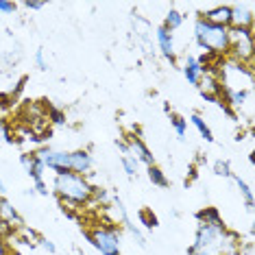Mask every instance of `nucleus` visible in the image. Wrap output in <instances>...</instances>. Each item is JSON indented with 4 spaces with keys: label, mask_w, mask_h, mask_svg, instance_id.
Listing matches in <instances>:
<instances>
[{
    "label": "nucleus",
    "mask_w": 255,
    "mask_h": 255,
    "mask_svg": "<svg viewBox=\"0 0 255 255\" xmlns=\"http://www.w3.org/2000/svg\"><path fill=\"white\" fill-rule=\"evenodd\" d=\"M53 192L59 196V201L72 207H83L92 201V192H94V185L88 181V177L74 175V172H61L55 175L53 181Z\"/></svg>",
    "instance_id": "obj_1"
},
{
    "label": "nucleus",
    "mask_w": 255,
    "mask_h": 255,
    "mask_svg": "<svg viewBox=\"0 0 255 255\" xmlns=\"http://www.w3.org/2000/svg\"><path fill=\"white\" fill-rule=\"evenodd\" d=\"M194 42L205 55L225 57V55H229V26L212 24V22H207L203 18H196Z\"/></svg>",
    "instance_id": "obj_2"
},
{
    "label": "nucleus",
    "mask_w": 255,
    "mask_h": 255,
    "mask_svg": "<svg viewBox=\"0 0 255 255\" xmlns=\"http://www.w3.org/2000/svg\"><path fill=\"white\" fill-rule=\"evenodd\" d=\"M85 238H88L90 245L101 255H120V249H123L120 227H114V225H98V227L85 231Z\"/></svg>",
    "instance_id": "obj_3"
},
{
    "label": "nucleus",
    "mask_w": 255,
    "mask_h": 255,
    "mask_svg": "<svg viewBox=\"0 0 255 255\" xmlns=\"http://www.w3.org/2000/svg\"><path fill=\"white\" fill-rule=\"evenodd\" d=\"M225 234H227L225 225H199L194 242L188 249V255H210L218 247H223Z\"/></svg>",
    "instance_id": "obj_4"
},
{
    "label": "nucleus",
    "mask_w": 255,
    "mask_h": 255,
    "mask_svg": "<svg viewBox=\"0 0 255 255\" xmlns=\"http://www.w3.org/2000/svg\"><path fill=\"white\" fill-rule=\"evenodd\" d=\"M255 50L253 28H229V57L231 61L251 68Z\"/></svg>",
    "instance_id": "obj_5"
},
{
    "label": "nucleus",
    "mask_w": 255,
    "mask_h": 255,
    "mask_svg": "<svg viewBox=\"0 0 255 255\" xmlns=\"http://www.w3.org/2000/svg\"><path fill=\"white\" fill-rule=\"evenodd\" d=\"M37 155L42 157L46 170H53L55 175L70 172V153H68V150H57V148H50V146H42L37 150Z\"/></svg>",
    "instance_id": "obj_6"
},
{
    "label": "nucleus",
    "mask_w": 255,
    "mask_h": 255,
    "mask_svg": "<svg viewBox=\"0 0 255 255\" xmlns=\"http://www.w3.org/2000/svg\"><path fill=\"white\" fill-rule=\"evenodd\" d=\"M196 88H199L201 96L205 98V101H210V103H218V101H220V94H223V85H220V79H218L216 72L205 70Z\"/></svg>",
    "instance_id": "obj_7"
},
{
    "label": "nucleus",
    "mask_w": 255,
    "mask_h": 255,
    "mask_svg": "<svg viewBox=\"0 0 255 255\" xmlns=\"http://www.w3.org/2000/svg\"><path fill=\"white\" fill-rule=\"evenodd\" d=\"M127 146H129V153L133 155V157L140 161V164H144L146 168L155 164L153 153H150V148L146 146V142H144L140 135H129L127 137Z\"/></svg>",
    "instance_id": "obj_8"
},
{
    "label": "nucleus",
    "mask_w": 255,
    "mask_h": 255,
    "mask_svg": "<svg viewBox=\"0 0 255 255\" xmlns=\"http://www.w3.org/2000/svg\"><path fill=\"white\" fill-rule=\"evenodd\" d=\"M155 42H157L159 53L175 66L177 63V50H175V37H172V33L168 31V28L159 26L157 31H155Z\"/></svg>",
    "instance_id": "obj_9"
},
{
    "label": "nucleus",
    "mask_w": 255,
    "mask_h": 255,
    "mask_svg": "<svg viewBox=\"0 0 255 255\" xmlns=\"http://www.w3.org/2000/svg\"><path fill=\"white\" fill-rule=\"evenodd\" d=\"M20 164L24 166L26 175L33 179V181H42L44 179V172H46V166L42 157L37 155V150H33V153H22L20 155Z\"/></svg>",
    "instance_id": "obj_10"
},
{
    "label": "nucleus",
    "mask_w": 255,
    "mask_h": 255,
    "mask_svg": "<svg viewBox=\"0 0 255 255\" xmlns=\"http://www.w3.org/2000/svg\"><path fill=\"white\" fill-rule=\"evenodd\" d=\"M92 166H94V159H92V153L88 148H79L70 153V172L74 175L85 177L92 170Z\"/></svg>",
    "instance_id": "obj_11"
},
{
    "label": "nucleus",
    "mask_w": 255,
    "mask_h": 255,
    "mask_svg": "<svg viewBox=\"0 0 255 255\" xmlns=\"http://www.w3.org/2000/svg\"><path fill=\"white\" fill-rule=\"evenodd\" d=\"M112 201H114V210L118 212V220H120V223H123L125 227L129 229L131 234H133V238H135V242H137V245H140V247H146V238L142 236V231L137 229V225H133V223H131L129 214H127V207H125V203L120 201L118 196H116V199H112Z\"/></svg>",
    "instance_id": "obj_12"
},
{
    "label": "nucleus",
    "mask_w": 255,
    "mask_h": 255,
    "mask_svg": "<svg viewBox=\"0 0 255 255\" xmlns=\"http://www.w3.org/2000/svg\"><path fill=\"white\" fill-rule=\"evenodd\" d=\"M229 28H253V11L247 4H236L231 7Z\"/></svg>",
    "instance_id": "obj_13"
},
{
    "label": "nucleus",
    "mask_w": 255,
    "mask_h": 255,
    "mask_svg": "<svg viewBox=\"0 0 255 255\" xmlns=\"http://www.w3.org/2000/svg\"><path fill=\"white\" fill-rule=\"evenodd\" d=\"M0 220H2V225L7 229H13V227H22L24 225V220H22L20 212L15 210L11 203L4 199V196H0Z\"/></svg>",
    "instance_id": "obj_14"
},
{
    "label": "nucleus",
    "mask_w": 255,
    "mask_h": 255,
    "mask_svg": "<svg viewBox=\"0 0 255 255\" xmlns=\"http://www.w3.org/2000/svg\"><path fill=\"white\" fill-rule=\"evenodd\" d=\"M181 70H183V77L188 79L190 85H199V81L203 77V72H205V68L196 61V57H185V63H183Z\"/></svg>",
    "instance_id": "obj_15"
},
{
    "label": "nucleus",
    "mask_w": 255,
    "mask_h": 255,
    "mask_svg": "<svg viewBox=\"0 0 255 255\" xmlns=\"http://www.w3.org/2000/svg\"><path fill=\"white\" fill-rule=\"evenodd\" d=\"M203 20L212 22V24H220V26H229V18H231V7L223 4V7H214L205 13H201Z\"/></svg>",
    "instance_id": "obj_16"
},
{
    "label": "nucleus",
    "mask_w": 255,
    "mask_h": 255,
    "mask_svg": "<svg viewBox=\"0 0 255 255\" xmlns=\"http://www.w3.org/2000/svg\"><path fill=\"white\" fill-rule=\"evenodd\" d=\"M196 220H199V225H225L218 207H212V205L196 212Z\"/></svg>",
    "instance_id": "obj_17"
},
{
    "label": "nucleus",
    "mask_w": 255,
    "mask_h": 255,
    "mask_svg": "<svg viewBox=\"0 0 255 255\" xmlns=\"http://www.w3.org/2000/svg\"><path fill=\"white\" fill-rule=\"evenodd\" d=\"M190 123H192V125L196 127V131L201 133V137H203V140H205V142H210V144L214 142V133H212V129H210V125H207V123L201 118L199 114H192V116H190Z\"/></svg>",
    "instance_id": "obj_18"
},
{
    "label": "nucleus",
    "mask_w": 255,
    "mask_h": 255,
    "mask_svg": "<svg viewBox=\"0 0 255 255\" xmlns=\"http://www.w3.org/2000/svg\"><path fill=\"white\" fill-rule=\"evenodd\" d=\"M146 175H148V181L153 185H157V188H168V177H166V172L161 170L159 166H155V164L148 166Z\"/></svg>",
    "instance_id": "obj_19"
},
{
    "label": "nucleus",
    "mask_w": 255,
    "mask_h": 255,
    "mask_svg": "<svg viewBox=\"0 0 255 255\" xmlns=\"http://www.w3.org/2000/svg\"><path fill=\"white\" fill-rule=\"evenodd\" d=\"M183 20H185V15L181 13V11H177V9H170V11H168V13H166V18H164V24H161V26H164V28H168V31L172 33V31H177V28L183 24Z\"/></svg>",
    "instance_id": "obj_20"
},
{
    "label": "nucleus",
    "mask_w": 255,
    "mask_h": 255,
    "mask_svg": "<svg viewBox=\"0 0 255 255\" xmlns=\"http://www.w3.org/2000/svg\"><path fill=\"white\" fill-rule=\"evenodd\" d=\"M168 118H170V127L175 129L177 137H179V140H185V131H188V120H185L183 116L175 114V112L168 114Z\"/></svg>",
    "instance_id": "obj_21"
},
{
    "label": "nucleus",
    "mask_w": 255,
    "mask_h": 255,
    "mask_svg": "<svg viewBox=\"0 0 255 255\" xmlns=\"http://www.w3.org/2000/svg\"><path fill=\"white\" fill-rule=\"evenodd\" d=\"M231 179H234V181H236V185H238V190H240V194H242V196H245V203H247V210H249V212H251V210H253V190H251V185H249V183L245 181V179H240V177H238V175H234V177H231Z\"/></svg>",
    "instance_id": "obj_22"
},
{
    "label": "nucleus",
    "mask_w": 255,
    "mask_h": 255,
    "mask_svg": "<svg viewBox=\"0 0 255 255\" xmlns=\"http://www.w3.org/2000/svg\"><path fill=\"white\" fill-rule=\"evenodd\" d=\"M120 164H123L125 172H127V177H131V179H133V177H137V170H140V161L133 157L131 153L123 155V157H120Z\"/></svg>",
    "instance_id": "obj_23"
},
{
    "label": "nucleus",
    "mask_w": 255,
    "mask_h": 255,
    "mask_svg": "<svg viewBox=\"0 0 255 255\" xmlns=\"http://www.w3.org/2000/svg\"><path fill=\"white\" fill-rule=\"evenodd\" d=\"M46 118H48V123L53 125H66V112L55 105H48L46 107Z\"/></svg>",
    "instance_id": "obj_24"
},
{
    "label": "nucleus",
    "mask_w": 255,
    "mask_h": 255,
    "mask_svg": "<svg viewBox=\"0 0 255 255\" xmlns=\"http://www.w3.org/2000/svg\"><path fill=\"white\" fill-rule=\"evenodd\" d=\"M13 142H15V137H13V133H11L9 123L0 116V144H13Z\"/></svg>",
    "instance_id": "obj_25"
},
{
    "label": "nucleus",
    "mask_w": 255,
    "mask_h": 255,
    "mask_svg": "<svg viewBox=\"0 0 255 255\" xmlns=\"http://www.w3.org/2000/svg\"><path fill=\"white\" fill-rule=\"evenodd\" d=\"M137 218H140V223H142L146 229H155V227L159 225V223H157V216H155V214L150 212V210H140Z\"/></svg>",
    "instance_id": "obj_26"
},
{
    "label": "nucleus",
    "mask_w": 255,
    "mask_h": 255,
    "mask_svg": "<svg viewBox=\"0 0 255 255\" xmlns=\"http://www.w3.org/2000/svg\"><path fill=\"white\" fill-rule=\"evenodd\" d=\"M214 172H216L218 177H225V179L234 177V172H231V166H229L227 159H216L214 161Z\"/></svg>",
    "instance_id": "obj_27"
},
{
    "label": "nucleus",
    "mask_w": 255,
    "mask_h": 255,
    "mask_svg": "<svg viewBox=\"0 0 255 255\" xmlns=\"http://www.w3.org/2000/svg\"><path fill=\"white\" fill-rule=\"evenodd\" d=\"M92 201L101 203V205H107V203L112 201V196H109V192L105 188H94V192H92Z\"/></svg>",
    "instance_id": "obj_28"
},
{
    "label": "nucleus",
    "mask_w": 255,
    "mask_h": 255,
    "mask_svg": "<svg viewBox=\"0 0 255 255\" xmlns=\"http://www.w3.org/2000/svg\"><path fill=\"white\" fill-rule=\"evenodd\" d=\"M15 98L9 94V92H0V112H7V109L13 107Z\"/></svg>",
    "instance_id": "obj_29"
},
{
    "label": "nucleus",
    "mask_w": 255,
    "mask_h": 255,
    "mask_svg": "<svg viewBox=\"0 0 255 255\" xmlns=\"http://www.w3.org/2000/svg\"><path fill=\"white\" fill-rule=\"evenodd\" d=\"M35 63H37L39 70H48V61H46V57H44V48L35 50Z\"/></svg>",
    "instance_id": "obj_30"
},
{
    "label": "nucleus",
    "mask_w": 255,
    "mask_h": 255,
    "mask_svg": "<svg viewBox=\"0 0 255 255\" xmlns=\"http://www.w3.org/2000/svg\"><path fill=\"white\" fill-rule=\"evenodd\" d=\"M15 9H18V4H15V2H9V0H0V13L9 15V13H15Z\"/></svg>",
    "instance_id": "obj_31"
},
{
    "label": "nucleus",
    "mask_w": 255,
    "mask_h": 255,
    "mask_svg": "<svg viewBox=\"0 0 255 255\" xmlns=\"http://www.w3.org/2000/svg\"><path fill=\"white\" fill-rule=\"evenodd\" d=\"M26 81H28V77H22V79L18 81V83H15V88H13V92H9V94H11V96H13V98H18V96L22 94V92H24V88H26Z\"/></svg>",
    "instance_id": "obj_32"
},
{
    "label": "nucleus",
    "mask_w": 255,
    "mask_h": 255,
    "mask_svg": "<svg viewBox=\"0 0 255 255\" xmlns=\"http://www.w3.org/2000/svg\"><path fill=\"white\" fill-rule=\"evenodd\" d=\"M39 247H42L44 251H48V253H57L55 242H53V240H48V238H39Z\"/></svg>",
    "instance_id": "obj_33"
},
{
    "label": "nucleus",
    "mask_w": 255,
    "mask_h": 255,
    "mask_svg": "<svg viewBox=\"0 0 255 255\" xmlns=\"http://www.w3.org/2000/svg\"><path fill=\"white\" fill-rule=\"evenodd\" d=\"M24 7H26L28 11H39V9L46 7V2H44V0H26Z\"/></svg>",
    "instance_id": "obj_34"
},
{
    "label": "nucleus",
    "mask_w": 255,
    "mask_h": 255,
    "mask_svg": "<svg viewBox=\"0 0 255 255\" xmlns=\"http://www.w3.org/2000/svg\"><path fill=\"white\" fill-rule=\"evenodd\" d=\"M33 190H35L37 194H42V196H48V194H50V190H48V185H46L44 179H42V181H35V185H33Z\"/></svg>",
    "instance_id": "obj_35"
},
{
    "label": "nucleus",
    "mask_w": 255,
    "mask_h": 255,
    "mask_svg": "<svg viewBox=\"0 0 255 255\" xmlns=\"http://www.w3.org/2000/svg\"><path fill=\"white\" fill-rule=\"evenodd\" d=\"M216 105H218L220 109H223V114H225V116H229V118H231V120H238V114H236V112H234V109H231L229 105H225V103H223V101H218V103H216Z\"/></svg>",
    "instance_id": "obj_36"
},
{
    "label": "nucleus",
    "mask_w": 255,
    "mask_h": 255,
    "mask_svg": "<svg viewBox=\"0 0 255 255\" xmlns=\"http://www.w3.org/2000/svg\"><path fill=\"white\" fill-rule=\"evenodd\" d=\"M0 255H9V245L2 236H0Z\"/></svg>",
    "instance_id": "obj_37"
},
{
    "label": "nucleus",
    "mask_w": 255,
    "mask_h": 255,
    "mask_svg": "<svg viewBox=\"0 0 255 255\" xmlns=\"http://www.w3.org/2000/svg\"><path fill=\"white\" fill-rule=\"evenodd\" d=\"M4 192H7V185H4V181H2V177H0V196H2Z\"/></svg>",
    "instance_id": "obj_38"
},
{
    "label": "nucleus",
    "mask_w": 255,
    "mask_h": 255,
    "mask_svg": "<svg viewBox=\"0 0 255 255\" xmlns=\"http://www.w3.org/2000/svg\"><path fill=\"white\" fill-rule=\"evenodd\" d=\"M196 175H199V172H196V168L190 166V179H196Z\"/></svg>",
    "instance_id": "obj_39"
},
{
    "label": "nucleus",
    "mask_w": 255,
    "mask_h": 255,
    "mask_svg": "<svg viewBox=\"0 0 255 255\" xmlns=\"http://www.w3.org/2000/svg\"><path fill=\"white\" fill-rule=\"evenodd\" d=\"M2 231H9V229L4 227V225H2V220H0V234H2Z\"/></svg>",
    "instance_id": "obj_40"
},
{
    "label": "nucleus",
    "mask_w": 255,
    "mask_h": 255,
    "mask_svg": "<svg viewBox=\"0 0 255 255\" xmlns=\"http://www.w3.org/2000/svg\"><path fill=\"white\" fill-rule=\"evenodd\" d=\"M220 255H227V253H220Z\"/></svg>",
    "instance_id": "obj_41"
}]
</instances>
